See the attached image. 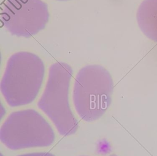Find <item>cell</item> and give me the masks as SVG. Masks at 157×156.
<instances>
[{"instance_id":"obj_1","label":"cell","mask_w":157,"mask_h":156,"mask_svg":"<svg viewBox=\"0 0 157 156\" xmlns=\"http://www.w3.org/2000/svg\"><path fill=\"white\" fill-rule=\"evenodd\" d=\"M45 73V66L36 54L20 51L8 59L0 83L7 104L17 107L31 103L37 97Z\"/></svg>"},{"instance_id":"obj_2","label":"cell","mask_w":157,"mask_h":156,"mask_svg":"<svg viewBox=\"0 0 157 156\" xmlns=\"http://www.w3.org/2000/svg\"><path fill=\"white\" fill-rule=\"evenodd\" d=\"M113 81L109 72L99 65H88L76 75L72 100L75 109L83 121L93 122L106 112L113 92Z\"/></svg>"},{"instance_id":"obj_3","label":"cell","mask_w":157,"mask_h":156,"mask_svg":"<svg viewBox=\"0 0 157 156\" xmlns=\"http://www.w3.org/2000/svg\"><path fill=\"white\" fill-rule=\"evenodd\" d=\"M72 72V67L65 62L52 64L45 87L37 102L38 108L49 117L58 132L64 136L74 134L78 127V121L69 102Z\"/></svg>"},{"instance_id":"obj_4","label":"cell","mask_w":157,"mask_h":156,"mask_svg":"<svg viewBox=\"0 0 157 156\" xmlns=\"http://www.w3.org/2000/svg\"><path fill=\"white\" fill-rule=\"evenodd\" d=\"M0 140L11 150L48 147L53 143L55 133L40 114L27 109L7 117L0 128Z\"/></svg>"},{"instance_id":"obj_5","label":"cell","mask_w":157,"mask_h":156,"mask_svg":"<svg viewBox=\"0 0 157 156\" xmlns=\"http://www.w3.org/2000/svg\"><path fill=\"white\" fill-rule=\"evenodd\" d=\"M0 18L11 34L28 38L45 28L49 13L47 4L42 0H6Z\"/></svg>"},{"instance_id":"obj_6","label":"cell","mask_w":157,"mask_h":156,"mask_svg":"<svg viewBox=\"0 0 157 156\" xmlns=\"http://www.w3.org/2000/svg\"><path fill=\"white\" fill-rule=\"evenodd\" d=\"M136 19L142 33L157 43V0H143L138 7Z\"/></svg>"},{"instance_id":"obj_7","label":"cell","mask_w":157,"mask_h":156,"mask_svg":"<svg viewBox=\"0 0 157 156\" xmlns=\"http://www.w3.org/2000/svg\"><path fill=\"white\" fill-rule=\"evenodd\" d=\"M17 156H55L53 154L50 152H33V153H28L25 154L19 155Z\"/></svg>"},{"instance_id":"obj_8","label":"cell","mask_w":157,"mask_h":156,"mask_svg":"<svg viewBox=\"0 0 157 156\" xmlns=\"http://www.w3.org/2000/svg\"><path fill=\"white\" fill-rule=\"evenodd\" d=\"M109 156H118V155H116V154H111V155H109Z\"/></svg>"},{"instance_id":"obj_9","label":"cell","mask_w":157,"mask_h":156,"mask_svg":"<svg viewBox=\"0 0 157 156\" xmlns=\"http://www.w3.org/2000/svg\"><path fill=\"white\" fill-rule=\"evenodd\" d=\"M56 1H68V0H56Z\"/></svg>"}]
</instances>
